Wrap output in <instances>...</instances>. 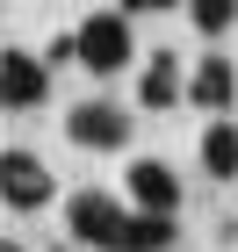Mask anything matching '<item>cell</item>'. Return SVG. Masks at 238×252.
I'll return each instance as SVG.
<instances>
[{"label": "cell", "instance_id": "6", "mask_svg": "<svg viewBox=\"0 0 238 252\" xmlns=\"http://www.w3.org/2000/svg\"><path fill=\"white\" fill-rule=\"evenodd\" d=\"M130 202L173 216V209H180V173L166 166V158H137V166H130Z\"/></svg>", "mask_w": 238, "mask_h": 252}, {"label": "cell", "instance_id": "7", "mask_svg": "<svg viewBox=\"0 0 238 252\" xmlns=\"http://www.w3.org/2000/svg\"><path fill=\"white\" fill-rule=\"evenodd\" d=\"M188 101H195V108H231V101H238V79H231V65H224L217 51L195 65V79H188Z\"/></svg>", "mask_w": 238, "mask_h": 252}, {"label": "cell", "instance_id": "5", "mask_svg": "<svg viewBox=\"0 0 238 252\" xmlns=\"http://www.w3.org/2000/svg\"><path fill=\"white\" fill-rule=\"evenodd\" d=\"M43 94H51V72L29 51H0V108H43Z\"/></svg>", "mask_w": 238, "mask_h": 252}, {"label": "cell", "instance_id": "3", "mask_svg": "<svg viewBox=\"0 0 238 252\" xmlns=\"http://www.w3.org/2000/svg\"><path fill=\"white\" fill-rule=\"evenodd\" d=\"M65 137L79 152H123L130 144V116L116 101H79V108H65Z\"/></svg>", "mask_w": 238, "mask_h": 252}, {"label": "cell", "instance_id": "11", "mask_svg": "<svg viewBox=\"0 0 238 252\" xmlns=\"http://www.w3.org/2000/svg\"><path fill=\"white\" fill-rule=\"evenodd\" d=\"M188 15H195L202 36H224V29L238 22V0H188Z\"/></svg>", "mask_w": 238, "mask_h": 252}, {"label": "cell", "instance_id": "4", "mask_svg": "<svg viewBox=\"0 0 238 252\" xmlns=\"http://www.w3.org/2000/svg\"><path fill=\"white\" fill-rule=\"evenodd\" d=\"M51 194H58V180L36 152H0V202L7 209H43Z\"/></svg>", "mask_w": 238, "mask_h": 252}, {"label": "cell", "instance_id": "1", "mask_svg": "<svg viewBox=\"0 0 238 252\" xmlns=\"http://www.w3.org/2000/svg\"><path fill=\"white\" fill-rule=\"evenodd\" d=\"M130 51H137V43H130V15H123V7H101V15H87L72 29V58L87 65V72H123Z\"/></svg>", "mask_w": 238, "mask_h": 252}, {"label": "cell", "instance_id": "13", "mask_svg": "<svg viewBox=\"0 0 238 252\" xmlns=\"http://www.w3.org/2000/svg\"><path fill=\"white\" fill-rule=\"evenodd\" d=\"M0 252H22V245H15V238H0Z\"/></svg>", "mask_w": 238, "mask_h": 252}, {"label": "cell", "instance_id": "12", "mask_svg": "<svg viewBox=\"0 0 238 252\" xmlns=\"http://www.w3.org/2000/svg\"><path fill=\"white\" fill-rule=\"evenodd\" d=\"M137 7H173V0H123V15H137Z\"/></svg>", "mask_w": 238, "mask_h": 252}, {"label": "cell", "instance_id": "8", "mask_svg": "<svg viewBox=\"0 0 238 252\" xmlns=\"http://www.w3.org/2000/svg\"><path fill=\"white\" fill-rule=\"evenodd\" d=\"M137 101H144V108H173V101H180V65H173V51H152Z\"/></svg>", "mask_w": 238, "mask_h": 252}, {"label": "cell", "instance_id": "10", "mask_svg": "<svg viewBox=\"0 0 238 252\" xmlns=\"http://www.w3.org/2000/svg\"><path fill=\"white\" fill-rule=\"evenodd\" d=\"M202 166L217 180L238 173V123H209V137H202Z\"/></svg>", "mask_w": 238, "mask_h": 252}, {"label": "cell", "instance_id": "9", "mask_svg": "<svg viewBox=\"0 0 238 252\" xmlns=\"http://www.w3.org/2000/svg\"><path fill=\"white\" fill-rule=\"evenodd\" d=\"M166 245H173V216L130 209V223H123V252H166Z\"/></svg>", "mask_w": 238, "mask_h": 252}, {"label": "cell", "instance_id": "2", "mask_svg": "<svg viewBox=\"0 0 238 252\" xmlns=\"http://www.w3.org/2000/svg\"><path fill=\"white\" fill-rule=\"evenodd\" d=\"M65 223H72L79 245H101V252H123V223H130V209H123L116 194H72L65 202Z\"/></svg>", "mask_w": 238, "mask_h": 252}]
</instances>
